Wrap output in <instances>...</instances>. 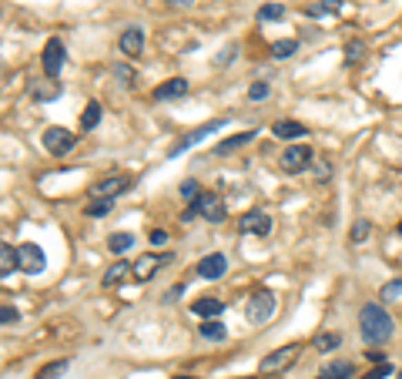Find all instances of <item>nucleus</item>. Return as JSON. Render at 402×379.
Instances as JSON below:
<instances>
[{
    "label": "nucleus",
    "mask_w": 402,
    "mask_h": 379,
    "mask_svg": "<svg viewBox=\"0 0 402 379\" xmlns=\"http://www.w3.org/2000/svg\"><path fill=\"white\" fill-rule=\"evenodd\" d=\"M392 316L382 309L379 303H366L362 305V312H359V332H362V339L369 342V346H379V342H385L389 336H392Z\"/></svg>",
    "instance_id": "1"
},
{
    "label": "nucleus",
    "mask_w": 402,
    "mask_h": 379,
    "mask_svg": "<svg viewBox=\"0 0 402 379\" xmlns=\"http://www.w3.org/2000/svg\"><path fill=\"white\" fill-rule=\"evenodd\" d=\"M204 218V222H211V225H218V222H225V198L218 195V192H201L198 198L191 202V208L181 215V222H195V218Z\"/></svg>",
    "instance_id": "2"
},
{
    "label": "nucleus",
    "mask_w": 402,
    "mask_h": 379,
    "mask_svg": "<svg viewBox=\"0 0 402 379\" xmlns=\"http://www.w3.org/2000/svg\"><path fill=\"white\" fill-rule=\"evenodd\" d=\"M302 346L299 342H288V346H282V349H275V353H268L262 362H258V373L262 376H272V373H282V369H288L295 359H299Z\"/></svg>",
    "instance_id": "3"
},
{
    "label": "nucleus",
    "mask_w": 402,
    "mask_h": 379,
    "mask_svg": "<svg viewBox=\"0 0 402 379\" xmlns=\"http://www.w3.org/2000/svg\"><path fill=\"white\" fill-rule=\"evenodd\" d=\"M245 316H248V322H255V326L268 322V319L275 316V296H272L268 289H258L248 299V305H245Z\"/></svg>",
    "instance_id": "4"
},
{
    "label": "nucleus",
    "mask_w": 402,
    "mask_h": 379,
    "mask_svg": "<svg viewBox=\"0 0 402 379\" xmlns=\"http://www.w3.org/2000/svg\"><path fill=\"white\" fill-rule=\"evenodd\" d=\"M312 158H315V154H312L308 145H292V148L282 152V161H278V165H282L285 175H302L305 168H312Z\"/></svg>",
    "instance_id": "5"
},
{
    "label": "nucleus",
    "mask_w": 402,
    "mask_h": 379,
    "mask_svg": "<svg viewBox=\"0 0 402 379\" xmlns=\"http://www.w3.org/2000/svg\"><path fill=\"white\" fill-rule=\"evenodd\" d=\"M17 258H21V272L27 276H41L44 269H47V258L41 252V245H34V242H24V245H17Z\"/></svg>",
    "instance_id": "6"
},
{
    "label": "nucleus",
    "mask_w": 402,
    "mask_h": 379,
    "mask_svg": "<svg viewBox=\"0 0 402 379\" xmlns=\"http://www.w3.org/2000/svg\"><path fill=\"white\" fill-rule=\"evenodd\" d=\"M74 141H77L74 134H71L67 127H61V125H54V127L44 131V148H47L54 158H64V154L74 148Z\"/></svg>",
    "instance_id": "7"
},
{
    "label": "nucleus",
    "mask_w": 402,
    "mask_h": 379,
    "mask_svg": "<svg viewBox=\"0 0 402 379\" xmlns=\"http://www.w3.org/2000/svg\"><path fill=\"white\" fill-rule=\"evenodd\" d=\"M127 185H131V178L125 175H107V178H100V181H94L91 185V198L98 202V198H118V195H125L127 192Z\"/></svg>",
    "instance_id": "8"
},
{
    "label": "nucleus",
    "mask_w": 402,
    "mask_h": 379,
    "mask_svg": "<svg viewBox=\"0 0 402 379\" xmlns=\"http://www.w3.org/2000/svg\"><path fill=\"white\" fill-rule=\"evenodd\" d=\"M171 262H175V255H171V252H165V255H141V258L131 265V272H134V278H138V282H148V278L158 276V269H161V265H171Z\"/></svg>",
    "instance_id": "9"
},
{
    "label": "nucleus",
    "mask_w": 402,
    "mask_h": 379,
    "mask_svg": "<svg viewBox=\"0 0 402 379\" xmlns=\"http://www.w3.org/2000/svg\"><path fill=\"white\" fill-rule=\"evenodd\" d=\"M238 228H242L245 235H268V232H272V215L262 212V208H251V212H245V215L238 218Z\"/></svg>",
    "instance_id": "10"
},
{
    "label": "nucleus",
    "mask_w": 402,
    "mask_h": 379,
    "mask_svg": "<svg viewBox=\"0 0 402 379\" xmlns=\"http://www.w3.org/2000/svg\"><path fill=\"white\" fill-rule=\"evenodd\" d=\"M222 127H225V121H222V118H218V121H208V125H201L198 131H191L188 138H181L178 145H171L168 158H178V154H184L188 148H195V145H198L201 138H208V134H215V131H222Z\"/></svg>",
    "instance_id": "11"
},
{
    "label": "nucleus",
    "mask_w": 402,
    "mask_h": 379,
    "mask_svg": "<svg viewBox=\"0 0 402 379\" xmlns=\"http://www.w3.org/2000/svg\"><path fill=\"white\" fill-rule=\"evenodd\" d=\"M64 44L57 41V37H50L47 44H44V74L54 81V77L61 74V68H64Z\"/></svg>",
    "instance_id": "12"
},
{
    "label": "nucleus",
    "mask_w": 402,
    "mask_h": 379,
    "mask_svg": "<svg viewBox=\"0 0 402 379\" xmlns=\"http://www.w3.org/2000/svg\"><path fill=\"white\" fill-rule=\"evenodd\" d=\"M201 278H222L228 272V258L222 252H211V255H204L198 262V269H195Z\"/></svg>",
    "instance_id": "13"
},
{
    "label": "nucleus",
    "mask_w": 402,
    "mask_h": 379,
    "mask_svg": "<svg viewBox=\"0 0 402 379\" xmlns=\"http://www.w3.org/2000/svg\"><path fill=\"white\" fill-rule=\"evenodd\" d=\"M184 94H188V81L184 77H171V81L154 88V101H171V98H184Z\"/></svg>",
    "instance_id": "14"
},
{
    "label": "nucleus",
    "mask_w": 402,
    "mask_h": 379,
    "mask_svg": "<svg viewBox=\"0 0 402 379\" xmlns=\"http://www.w3.org/2000/svg\"><path fill=\"white\" fill-rule=\"evenodd\" d=\"M118 44H121V54H127V57H138V54L145 51V30H141V27H127Z\"/></svg>",
    "instance_id": "15"
},
{
    "label": "nucleus",
    "mask_w": 402,
    "mask_h": 379,
    "mask_svg": "<svg viewBox=\"0 0 402 379\" xmlns=\"http://www.w3.org/2000/svg\"><path fill=\"white\" fill-rule=\"evenodd\" d=\"M352 373H355V366H352L349 359H332V362L322 366L319 379H352Z\"/></svg>",
    "instance_id": "16"
},
{
    "label": "nucleus",
    "mask_w": 402,
    "mask_h": 379,
    "mask_svg": "<svg viewBox=\"0 0 402 379\" xmlns=\"http://www.w3.org/2000/svg\"><path fill=\"white\" fill-rule=\"evenodd\" d=\"M222 309H225V303H222V299H215V296H201L198 303H191V312L201 316V319H215Z\"/></svg>",
    "instance_id": "17"
},
{
    "label": "nucleus",
    "mask_w": 402,
    "mask_h": 379,
    "mask_svg": "<svg viewBox=\"0 0 402 379\" xmlns=\"http://www.w3.org/2000/svg\"><path fill=\"white\" fill-rule=\"evenodd\" d=\"M312 346H315V353H335V349L342 346V332H335V329H328V332H319Z\"/></svg>",
    "instance_id": "18"
},
{
    "label": "nucleus",
    "mask_w": 402,
    "mask_h": 379,
    "mask_svg": "<svg viewBox=\"0 0 402 379\" xmlns=\"http://www.w3.org/2000/svg\"><path fill=\"white\" fill-rule=\"evenodd\" d=\"M127 276H134V272H131V265H127V262H114V265L104 272L100 282H104V289H114V285H121Z\"/></svg>",
    "instance_id": "19"
},
{
    "label": "nucleus",
    "mask_w": 402,
    "mask_h": 379,
    "mask_svg": "<svg viewBox=\"0 0 402 379\" xmlns=\"http://www.w3.org/2000/svg\"><path fill=\"white\" fill-rule=\"evenodd\" d=\"M339 10H342V0H319V3L305 7L302 14H305V17H312V21H319V17H326V14H339Z\"/></svg>",
    "instance_id": "20"
},
{
    "label": "nucleus",
    "mask_w": 402,
    "mask_h": 379,
    "mask_svg": "<svg viewBox=\"0 0 402 379\" xmlns=\"http://www.w3.org/2000/svg\"><path fill=\"white\" fill-rule=\"evenodd\" d=\"M198 332H201V339H208V342H222V339H228V326H222L218 319H208V322H201Z\"/></svg>",
    "instance_id": "21"
},
{
    "label": "nucleus",
    "mask_w": 402,
    "mask_h": 379,
    "mask_svg": "<svg viewBox=\"0 0 402 379\" xmlns=\"http://www.w3.org/2000/svg\"><path fill=\"white\" fill-rule=\"evenodd\" d=\"M30 98H34V101H54V98H61V84H57V81L34 84V88H30Z\"/></svg>",
    "instance_id": "22"
},
{
    "label": "nucleus",
    "mask_w": 402,
    "mask_h": 379,
    "mask_svg": "<svg viewBox=\"0 0 402 379\" xmlns=\"http://www.w3.org/2000/svg\"><path fill=\"white\" fill-rule=\"evenodd\" d=\"M100 114H104V107H100L98 101H87V107L81 111V127H84V131H94V127L100 125Z\"/></svg>",
    "instance_id": "23"
},
{
    "label": "nucleus",
    "mask_w": 402,
    "mask_h": 379,
    "mask_svg": "<svg viewBox=\"0 0 402 379\" xmlns=\"http://www.w3.org/2000/svg\"><path fill=\"white\" fill-rule=\"evenodd\" d=\"M272 131H275V138H305L308 134L302 121H275Z\"/></svg>",
    "instance_id": "24"
},
{
    "label": "nucleus",
    "mask_w": 402,
    "mask_h": 379,
    "mask_svg": "<svg viewBox=\"0 0 402 379\" xmlns=\"http://www.w3.org/2000/svg\"><path fill=\"white\" fill-rule=\"evenodd\" d=\"M131 245H134V235H131V232H114V235H107V249L114 255H125Z\"/></svg>",
    "instance_id": "25"
},
{
    "label": "nucleus",
    "mask_w": 402,
    "mask_h": 379,
    "mask_svg": "<svg viewBox=\"0 0 402 379\" xmlns=\"http://www.w3.org/2000/svg\"><path fill=\"white\" fill-rule=\"evenodd\" d=\"M251 138H255V131H242V134H231V138H225V141H218V148H215V152H218V154H228V152H235V148H242V145H248Z\"/></svg>",
    "instance_id": "26"
},
{
    "label": "nucleus",
    "mask_w": 402,
    "mask_h": 379,
    "mask_svg": "<svg viewBox=\"0 0 402 379\" xmlns=\"http://www.w3.org/2000/svg\"><path fill=\"white\" fill-rule=\"evenodd\" d=\"M14 265H21V258H17V252H14V245H0V276L7 278L10 272H14Z\"/></svg>",
    "instance_id": "27"
},
{
    "label": "nucleus",
    "mask_w": 402,
    "mask_h": 379,
    "mask_svg": "<svg viewBox=\"0 0 402 379\" xmlns=\"http://www.w3.org/2000/svg\"><path fill=\"white\" fill-rule=\"evenodd\" d=\"M67 369H71V362H67V359H57V362L41 366V369H37V379H57V376H64Z\"/></svg>",
    "instance_id": "28"
},
{
    "label": "nucleus",
    "mask_w": 402,
    "mask_h": 379,
    "mask_svg": "<svg viewBox=\"0 0 402 379\" xmlns=\"http://www.w3.org/2000/svg\"><path fill=\"white\" fill-rule=\"evenodd\" d=\"M295 51H299V41H278V44H272V57L275 61H285V57H292Z\"/></svg>",
    "instance_id": "29"
},
{
    "label": "nucleus",
    "mask_w": 402,
    "mask_h": 379,
    "mask_svg": "<svg viewBox=\"0 0 402 379\" xmlns=\"http://www.w3.org/2000/svg\"><path fill=\"white\" fill-rule=\"evenodd\" d=\"M379 299H382V303H396V299H402V278H396V282H389V285H382V292H379Z\"/></svg>",
    "instance_id": "30"
},
{
    "label": "nucleus",
    "mask_w": 402,
    "mask_h": 379,
    "mask_svg": "<svg viewBox=\"0 0 402 379\" xmlns=\"http://www.w3.org/2000/svg\"><path fill=\"white\" fill-rule=\"evenodd\" d=\"M111 208H114V202H111V198H98V202L87 205V212H84V215H87V218H100V215H107Z\"/></svg>",
    "instance_id": "31"
},
{
    "label": "nucleus",
    "mask_w": 402,
    "mask_h": 379,
    "mask_svg": "<svg viewBox=\"0 0 402 379\" xmlns=\"http://www.w3.org/2000/svg\"><path fill=\"white\" fill-rule=\"evenodd\" d=\"M362 57H366V44H362V41H349V44H346V61H349V64H359Z\"/></svg>",
    "instance_id": "32"
},
{
    "label": "nucleus",
    "mask_w": 402,
    "mask_h": 379,
    "mask_svg": "<svg viewBox=\"0 0 402 379\" xmlns=\"http://www.w3.org/2000/svg\"><path fill=\"white\" fill-rule=\"evenodd\" d=\"M278 17H285V7L282 3H265L258 10V21H278Z\"/></svg>",
    "instance_id": "33"
},
{
    "label": "nucleus",
    "mask_w": 402,
    "mask_h": 379,
    "mask_svg": "<svg viewBox=\"0 0 402 379\" xmlns=\"http://www.w3.org/2000/svg\"><path fill=\"white\" fill-rule=\"evenodd\" d=\"M268 94H272V88H268V81H255V84H251V88H248V98H251V101H265Z\"/></svg>",
    "instance_id": "34"
},
{
    "label": "nucleus",
    "mask_w": 402,
    "mask_h": 379,
    "mask_svg": "<svg viewBox=\"0 0 402 379\" xmlns=\"http://www.w3.org/2000/svg\"><path fill=\"white\" fill-rule=\"evenodd\" d=\"M198 195H201L198 181H195V178H184V181H181V198H184V202H195Z\"/></svg>",
    "instance_id": "35"
},
{
    "label": "nucleus",
    "mask_w": 402,
    "mask_h": 379,
    "mask_svg": "<svg viewBox=\"0 0 402 379\" xmlns=\"http://www.w3.org/2000/svg\"><path fill=\"white\" fill-rule=\"evenodd\" d=\"M111 71H114V77H118V81H125L127 88H134V71H131L127 64H121V61H118V64H114Z\"/></svg>",
    "instance_id": "36"
},
{
    "label": "nucleus",
    "mask_w": 402,
    "mask_h": 379,
    "mask_svg": "<svg viewBox=\"0 0 402 379\" xmlns=\"http://www.w3.org/2000/svg\"><path fill=\"white\" fill-rule=\"evenodd\" d=\"M389 376H396V369H392L389 362H379L376 369H369V373H366L362 379H389Z\"/></svg>",
    "instance_id": "37"
},
{
    "label": "nucleus",
    "mask_w": 402,
    "mask_h": 379,
    "mask_svg": "<svg viewBox=\"0 0 402 379\" xmlns=\"http://www.w3.org/2000/svg\"><path fill=\"white\" fill-rule=\"evenodd\" d=\"M0 322H3V326H14V322H21V312H17L14 305H3V309H0Z\"/></svg>",
    "instance_id": "38"
},
{
    "label": "nucleus",
    "mask_w": 402,
    "mask_h": 379,
    "mask_svg": "<svg viewBox=\"0 0 402 379\" xmlns=\"http://www.w3.org/2000/svg\"><path fill=\"white\" fill-rule=\"evenodd\" d=\"M369 232H372V225H369V222H355V225H352V232H349V238H352V242H362Z\"/></svg>",
    "instance_id": "39"
},
{
    "label": "nucleus",
    "mask_w": 402,
    "mask_h": 379,
    "mask_svg": "<svg viewBox=\"0 0 402 379\" xmlns=\"http://www.w3.org/2000/svg\"><path fill=\"white\" fill-rule=\"evenodd\" d=\"M235 51H238V48H228V51H222V54H218V57H215V64H218V68H225V64H231V61H235Z\"/></svg>",
    "instance_id": "40"
},
{
    "label": "nucleus",
    "mask_w": 402,
    "mask_h": 379,
    "mask_svg": "<svg viewBox=\"0 0 402 379\" xmlns=\"http://www.w3.org/2000/svg\"><path fill=\"white\" fill-rule=\"evenodd\" d=\"M151 242H154V245H165V242H168V232L154 228V232H151Z\"/></svg>",
    "instance_id": "41"
},
{
    "label": "nucleus",
    "mask_w": 402,
    "mask_h": 379,
    "mask_svg": "<svg viewBox=\"0 0 402 379\" xmlns=\"http://www.w3.org/2000/svg\"><path fill=\"white\" fill-rule=\"evenodd\" d=\"M328 175H332V168H328L326 161H322V165H319V168H315V178H319V181H326Z\"/></svg>",
    "instance_id": "42"
},
{
    "label": "nucleus",
    "mask_w": 402,
    "mask_h": 379,
    "mask_svg": "<svg viewBox=\"0 0 402 379\" xmlns=\"http://www.w3.org/2000/svg\"><path fill=\"white\" fill-rule=\"evenodd\" d=\"M168 3H175V7H191L195 0H168Z\"/></svg>",
    "instance_id": "43"
},
{
    "label": "nucleus",
    "mask_w": 402,
    "mask_h": 379,
    "mask_svg": "<svg viewBox=\"0 0 402 379\" xmlns=\"http://www.w3.org/2000/svg\"><path fill=\"white\" fill-rule=\"evenodd\" d=\"M175 379H195V376H175Z\"/></svg>",
    "instance_id": "44"
},
{
    "label": "nucleus",
    "mask_w": 402,
    "mask_h": 379,
    "mask_svg": "<svg viewBox=\"0 0 402 379\" xmlns=\"http://www.w3.org/2000/svg\"><path fill=\"white\" fill-rule=\"evenodd\" d=\"M396 376H399V379H402V369H399V373H396Z\"/></svg>",
    "instance_id": "45"
},
{
    "label": "nucleus",
    "mask_w": 402,
    "mask_h": 379,
    "mask_svg": "<svg viewBox=\"0 0 402 379\" xmlns=\"http://www.w3.org/2000/svg\"><path fill=\"white\" fill-rule=\"evenodd\" d=\"M242 379H255V376H242Z\"/></svg>",
    "instance_id": "46"
},
{
    "label": "nucleus",
    "mask_w": 402,
    "mask_h": 379,
    "mask_svg": "<svg viewBox=\"0 0 402 379\" xmlns=\"http://www.w3.org/2000/svg\"><path fill=\"white\" fill-rule=\"evenodd\" d=\"M399 235H402V222H399Z\"/></svg>",
    "instance_id": "47"
}]
</instances>
